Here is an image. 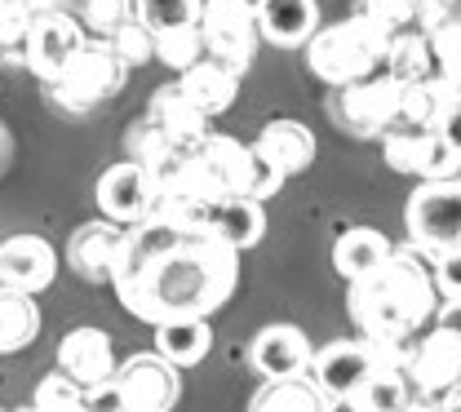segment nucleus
Listing matches in <instances>:
<instances>
[{
	"label": "nucleus",
	"instance_id": "nucleus-1",
	"mask_svg": "<svg viewBox=\"0 0 461 412\" xmlns=\"http://www.w3.org/2000/svg\"><path fill=\"white\" fill-rule=\"evenodd\" d=\"M240 284V248L204 227H173L147 218L124 231L112 289L133 319L165 324L177 315L222 310Z\"/></svg>",
	"mask_w": 461,
	"mask_h": 412
},
{
	"label": "nucleus",
	"instance_id": "nucleus-2",
	"mask_svg": "<svg viewBox=\"0 0 461 412\" xmlns=\"http://www.w3.org/2000/svg\"><path fill=\"white\" fill-rule=\"evenodd\" d=\"M439 301L444 297L435 284V262L417 244L391 248L386 266L364 280H350L346 293L350 319L368 337H412L417 328H426V319H435Z\"/></svg>",
	"mask_w": 461,
	"mask_h": 412
},
{
	"label": "nucleus",
	"instance_id": "nucleus-3",
	"mask_svg": "<svg viewBox=\"0 0 461 412\" xmlns=\"http://www.w3.org/2000/svg\"><path fill=\"white\" fill-rule=\"evenodd\" d=\"M386 45H391V36H386L368 13L355 9L350 18L320 27V31L306 40V67H311V76H320L324 85L342 89L350 80H364V76L382 71Z\"/></svg>",
	"mask_w": 461,
	"mask_h": 412
},
{
	"label": "nucleus",
	"instance_id": "nucleus-4",
	"mask_svg": "<svg viewBox=\"0 0 461 412\" xmlns=\"http://www.w3.org/2000/svg\"><path fill=\"white\" fill-rule=\"evenodd\" d=\"M124 76H129V67L112 49V40L94 36V40H85L76 49V58L62 67V76L50 85V94H54V103L62 112L85 116L89 107H98V103H107V98L120 94Z\"/></svg>",
	"mask_w": 461,
	"mask_h": 412
},
{
	"label": "nucleus",
	"instance_id": "nucleus-5",
	"mask_svg": "<svg viewBox=\"0 0 461 412\" xmlns=\"http://www.w3.org/2000/svg\"><path fill=\"white\" fill-rule=\"evenodd\" d=\"M408 239L426 253L461 248V177H430L408 195Z\"/></svg>",
	"mask_w": 461,
	"mask_h": 412
},
{
	"label": "nucleus",
	"instance_id": "nucleus-6",
	"mask_svg": "<svg viewBox=\"0 0 461 412\" xmlns=\"http://www.w3.org/2000/svg\"><path fill=\"white\" fill-rule=\"evenodd\" d=\"M382 156L395 174H408L417 182L453 177L461 169V156L448 147L439 124H391L382 133Z\"/></svg>",
	"mask_w": 461,
	"mask_h": 412
},
{
	"label": "nucleus",
	"instance_id": "nucleus-7",
	"mask_svg": "<svg viewBox=\"0 0 461 412\" xmlns=\"http://www.w3.org/2000/svg\"><path fill=\"white\" fill-rule=\"evenodd\" d=\"M400 103H403V80L391 71H373L364 80H350L338 89V120L355 138H382L391 124H400Z\"/></svg>",
	"mask_w": 461,
	"mask_h": 412
},
{
	"label": "nucleus",
	"instance_id": "nucleus-8",
	"mask_svg": "<svg viewBox=\"0 0 461 412\" xmlns=\"http://www.w3.org/2000/svg\"><path fill=\"white\" fill-rule=\"evenodd\" d=\"M200 31H204L209 58L235 67L240 76L253 67L258 49H262L258 13L244 9V4H235V0H204V9H200Z\"/></svg>",
	"mask_w": 461,
	"mask_h": 412
},
{
	"label": "nucleus",
	"instance_id": "nucleus-9",
	"mask_svg": "<svg viewBox=\"0 0 461 412\" xmlns=\"http://www.w3.org/2000/svg\"><path fill=\"white\" fill-rule=\"evenodd\" d=\"M182 368L169 363L165 354H129L124 363H115V395L124 412H165L177 404L182 395Z\"/></svg>",
	"mask_w": 461,
	"mask_h": 412
},
{
	"label": "nucleus",
	"instance_id": "nucleus-10",
	"mask_svg": "<svg viewBox=\"0 0 461 412\" xmlns=\"http://www.w3.org/2000/svg\"><path fill=\"white\" fill-rule=\"evenodd\" d=\"M94 200L103 209V218H112L120 227H138L156 213V200H160V177L156 169H147L142 160H120L107 174L98 177L94 186Z\"/></svg>",
	"mask_w": 461,
	"mask_h": 412
},
{
	"label": "nucleus",
	"instance_id": "nucleus-11",
	"mask_svg": "<svg viewBox=\"0 0 461 412\" xmlns=\"http://www.w3.org/2000/svg\"><path fill=\"white\" fill-rule=\"evenodd\" d=\"M85 40H89V36H85V22H80V18H71V13H62V9H45V13L32 22V31H27L23 62H27L32 76H41L45 85H54L58 76H62V67L76 58V49H80Z\"/></svg>",
	"mask_w": 461,
	"mask_h": 412
},
{
	"label": "nucleus",
	"instance_id": "nucleus-12",
	"mask_svg": "<svg viewBox=\"0 0 461 412\" xmlns=\"http://www.w3.org/2000/svg\"><path fill=\"white\" fill-rule=\"evenodd\" d=\"M373 368H377L373 342H368V337H346V342H333V346L311 354V368H306V372H311V381H315L333 404H346Z\"/></svg>",
	"mask_w": 461,
	"mask_h": 412
},
{
	"label": "nucleus",
	"instance_id": "nucleus-13",
	"mask_svg": "<svg viewBox=\"0 0 461 412\" xmlns=\"http://www.w3.org/2000/svg\"><path fill=\"white\" fill-rule=\"evenodd\" d=\"M408 381L421 390V395H435L444 399L453 386L461 381V342L448 333V328H430L412 351H408Z\"/></svg>",
	"mask_w": 461,
	"mask_h": 412
},
{
	"label": "nucleus",
	"instance_id": "nucleus-14",
	"mask_svg": "<svg viewBox=\"0 0 461 412\" xmlns=\"http://www.w3.org/2000/svg\"><path fill=\"white\" fill-rule=\"evenodd\" d=\"M58 275V248L41 236L0 239V284L23 293H45Z\"/></svg>",
	"mask_w": 461,
	"mask_h": 412
},
{
	"label": "nucleus",
	"instance_id": "nucleus-15",
	"mask_svg": "<svg viewBox=\"0 0 461 412\" xmlns=\"http://www.w3.org/2000/svg\"><path fill=\"white\" fill-rule=\"evenodd\" d=\"M124 231H129V227H120L112 218L85 222L76 236L67 239V262H71V271H76L80 280H89V284H112Z\"/></svg>",
	"mask_w": 461,
	"mask_h": 412
},
{
	"label": "nucleus",
	"instance_id": "nucleus-16",
	"mask_svg": "<svg viewBox=\"0 0 461 412\" xmlns=\"http://www.w3.org/2000/svg\"><path fill=\"white\" fill-rule=\"evenodd\" d=\"M58 368L67 377H76L85 390L103 386L115 377V351L112 337L103 328H71L62 342H58Z\"/></svg>",
	"mask_w": 461,
	"mask_h": 412
},
{
	"label": "nucleus",
	"instance_id": "nucleus-17",
	"mask_svg": "<svg viewBox=\"0 0 461 412\" xmlns=\"http://www.w3.org/2000/svg\"><path fill=\"white\" fill-rule=\"evenodd\" d=\"M204 231H213L222 244L244 253V248L262 244V236H267V209H262L258 195H244V191L218 195L204 213Z\"/></svg>",
	"mask_w": 461,
	"mask_h": 412
},
{
	"label": "nucleus",
	"instance_id": "nucleus-18",
	"mask_svg": "<svg viewBox=\"0 0 461 412\" xmlns=\"http://www.w3.org/2000/svg\"><path fill=\"white\" fill-rule=\"evenodd\" d=\"M311 354H315V346L297 324H267L249 346V363L262 377H293V372L311 368Z\"/></svg>",
	"mask_w": 461,
	"mask_h": 412
},
{
	"label": "nucleus",
	"instance_id": "nucleus-19",
	"mask_svg": "<svg viewBox=\"0 0 461 412\" xmlns=\"http://www.w3.org/2000/svg\"><path fill=\"white\" fill-rule=\"evenodd\" d=\"M240 71L235 67H227V62L218 58H204L191 62L186 71H177V85H182V94L200 107V112H209V116L218 120L222 112H230L235 107V94H240Z\"/></svg>",
	"mask_w": 461,
	"mask_h": 412
},
{
	"label": "nucleus",
	"instance_id": "nucleus-20",
	"mask_svg": "<svg viewBox=\"0 0 461 412\" xmlns=\"http://www.w3.org/2000/svg\"><path fill=\"white\" fill-rule=\"evenodd\" d=\"M253 147H258L285 177L311 169V160H315V133H311L302 120H288V116L267 120L262 133L253 138Z\"/></svg>",
	"mask_w": 461,
	"mask_h": 412
},
{
	"label": "nucleus",
	"instance_id": "nucleus-21",
	"mask_svg": "<svg viewBox=\"0 0 461 412\" xmlns=\"http://www.w3.org/2000/svg\"><path fill=\"white\" fill-rule=\"evenodd\" d=\"M258 27H262L267 45L297 49L320 31V4L315 0H267L258 9Z\"/></svg>",
	"mask_w": 461,
	"mask_h": 412
},
{
	"label": "nucleus",
	"instance_id": "nucleus-22",
	"mask_svg": "<svg viewBox=\"0 0 461 412\" xmlns=\"http://www.w3.org/2000/svg\"><path fill=\"white\" fill-rule=\"evenodd\" d=\"M147 112L160 120L182 147H200V142L213 133V116H209V112H200V107L182 94V85H177V80H173V85H160V89L151 94Z\"/></svg>",
	"mask_w": 461,
	"mask_h": 412
},
{
	"label": "nucleus",
	"instance_id": "nucleus-23",
	"mask_svg": "<svg viewBox=\"0 0 461 412\" xmlns=\"http://www.w3.org/2000/svg\"><path fill=\"white\" fill-rule=\"evenodd\" d=\"M457 103H461V85H453V80L439 76V71H430V76L403 85L400 124H439Z\"/></svg>",
	"mask_w": 461,
	"mask_h": 412
},
{
	"label": "nucleus",
	"instance_id": "nucleus-24",
	"mask_svg": "<svg viewBox=\"0 0 461 412\" xmlns=\"http://www.w3.org/2000/svg\"><path fill=\"white\" fill-rule=\"evenodd\" d=\"M209 165V174L218 177L222 195L230 191H244L253 186V142H240V138H227V133H209L200 147H195Z\"/></svg>",
	"mask_w": 461,
	"mask_h": 412
},
{
	"label": "nucleus",
	"instance_id": "nucleus-25",
	"mask_svg": "<svg viewBox=\"0 0 461 412\" xmlns=\"http://www.w3.org/2000/svg\"><path fill=\"white\" fill-rule=\"evenodd\" d=\"M213 346V328H209V315H177L156 324V351L165 354L177 368H195Z\"/></svg>",
	"mask_w": 461,
	"mask_h": 412
},
{
	"label": "nucleus",
	"instance_id": "nucleus-26",
	"mask_svg": "<svg viewBox=\"0 0 461 412\" xmlns=\"http://www.w3.org/2000/svg\"><path fill=\"white\" fill-rule=\"evenodd\" d=\"M386 257H391V239L382 236L377 227H350L333 244V266H338V275L346 284L373 275L377 266H386Z\"/></svg>",
	"mask_w": 461,
	"mask_h": 412
},
{
	"label": "nucleus",
	"instance_id": "nucleus-27",
	"mask_svg": "<svg viewBox=\"0 0 461 412\" xmlns=\"http://www.w3.org/2000/svg\"><path fill=\"white\" fill-rule=\"evenodd\" d=\"M124 151H129V160H142L147 169L165 174V169H173V165H177L186 151H195V147H182L151 112H142V116L129 124V133H124Z\"/></svg>",
	"mask_w": 461,
	"mask_h": 412
},
{
	"label": "nucleus",
	"instance_id": "nucleus-28",
	"mask_svg": "<svg viewBox=\"0 0 461 412\" xmlns=\"http://www.w3.org/2000/svg\"><path fill=\"white\" fill-rule=\"evenodd\" d=\"M421 31L430 36L435 71L448 76L453 85H461V0L457 4H426Z\"/></svg>",
	"mask_w": 461,
	"mask_h": 412
},
{
	"label": "nucleus",
	"instance_id": "nucleus-29",
	"mask_svg": "<svg viewBox=\"0 0 461 412\" xmlns=\"http://www.w3.org/2000/svg\"><path fill=\"white\" fill-rule=\"evenodd\" d=\"M258 412L285 408V412H324L333 408V399L311 381V372H293V377H262V390L249 399Z\"/></svg>",
	"mask_w": 461,
	"mask_h": 412
},
{
	"label": "nucleus",
	"instance_id": "nucleus-30",
	"mask_svg": "<svg viewBox=\"0 0 461 412\" xmlns=\"http://www.w3.org/2000/svg\"><path fill=\"white\" fill-rule=\"evenodd\" d=\"M41 333V306L36 293L23 289H5L0 284V354H18L27 351Z\"/></svg>",
	"mask_w": 461,
	"mask_h": 412
},
{
	"label": "nucleus",
	"instance_id": "nucleus-31",
	"mask_svg": "<svg viewBox=\"0 0 461 412\" xmlns=\"http://www.w3.org/2000/svg\"><path fill=\"white\" fill-rule=\"evenodd\" d=\"M382 71H391L395 80H421L435 71V54H430V36L421 27H408L400 36H391L386 45V58H382Z\"/></svg>",
	"mask_w": 461,
	"mask_h": 412
},
{
	"label": "nucleus",
	"instance_id": "nucleus-32",
	"mask_svg": "<svg viewBox=\"0 0 461 412\" xmlns=\"http://www.w3.org/2000/svg\"><path fill=\"white\" fill-rule=\"evenodd\" d=\"M408 399H412V395H408V372H403V368H373L346 404L368 408V412H395V408H403Z\"/></svg>",
	"mask_w": 461,
	"mask_h": 412
},
{
	"label": "nucleus",
	"instance_id": "nucleus-33",
	"mask_svg": "<svg viewBox=\"0 0 461 412\" xmlns=\"http://www.w3.org/2000/svg\"><path fill=\"white\" fill-rule=\"evenodd\" d=\"M204 54H209V49H204V31H200V22L177 27V31H160V36H156V62H165L169 71H186L191 62H200Z\"/></svg>",
	"mask_w": 461,
	"mask_h": 412
},
{
	"label": "nucleus",
	"instance_id": "nucleus-34",
	"mask_svg": "<svg viewBox=\"0 0 461 412\" xmlns=\"http://www.w3.org/2000/svg\"><path fill=\"white\" fill-rule=\"evenodd\" d=\"M138 18V0H80V22L89 36L112 40L124 22Z\"/></svg>",
	"mask_w": 461,
	"mask_h": 412
},
{
	"label": "nucleus",
	"instance_id": "nucleus-35",
	"mask_svg": "<svg viewBox=\"0 0 461 412\" xmlns=\"http://www.w3.org/2000/svg\"><path fill=\"white\" fill-rule=\"evenodd\" d=\"M200 9H204V0H138V18H142L156 36L200 22Z\"/></svg>",
	"mask_w": 461,
	"mask_h": 412
},
{
	"label": "nucleus",
	"instance_id": "nucleus-36",
	"mask_svg": "<svg viewBox=\"0 0 461 412\" xmlns=\"http://www.w3.org/2000/svg\"><path fill=\"white\" fill-rule=\"evenodd\" d=\"M359 13H368L386 36H400V31H408V27H421L426 0H364Z\"/></svg>",
	"mask_w": 461,
	"mask_h": 412
},
{
	"label": "nucleus",
	"instance_id": "nucleus-37",
	"mask_svg": "<svg viewBox=\"0 0 461 412\" xmlns=\"http://www.w3.org/2000/svg\"><path fill=\"white\" fill-rule=\"evenodd\" d=\"M85 399H89V390L76 381V377H67L62 368H54V372H45L41 377V386H36V395H32V404L36 408H85Z\"/></svg>",
	"mask_w": 461,
	"mask_h": 412
},
{
	"label": "nucleus",
	"instance_id": "nucleus-38",
	"mask_svg": "<svg viewBox=\"0 0 461 412\" xmlns=\"http://www.w3.org/2000/svg\"><path fill=\"white\" fill-rule=\"evenodd\" d=\"M41 13L27 4V0H0V54H18L23 58V45H27V31Z\"/></svg>",
	"mask_w": 461,
	"mask_h": 412
},
{
	"label": "nucleus",
	"instance_id": "nucleus-39",
	"mask_svg": "<svg viewBox=\"0 0 461 412\" xmlns=\"http://www.w3.org/2000/svg\"><path fill=\"white\" fill-rule=\"evenodd\" d=\"M112 49L124 58L129 71L142 67V62H156V31H151L142 18H133V22H124V27L112 36Z\"/></svg>",
	"mask_w": 461,
	"mask_h": 412
},
{
	"label": "nucleus",
	"instance_id": "nucleus-40",
	"mask_svg": "<svg viewBox=\"0 0 461 412\" xmlns=\"http://www.w3.org/2000/svg\"><path fill=\"white\" fill-rule=\"evenodd\" d=\"M435 262V284H439V297H461V248H444V253H430Z\"/></svg>",
	"mask_w": 461,
	"mask_h": 412
},
{
	"label": "nucleus",
	"instance_id": "nucleus-41",
	"mask_svg": "<svg viewBox=\"0 0 461 412\" xmlns=\"http://www.w3.org/2000/svg\"><path fill=\"white\" fill-rule=\"evenodd\" d=\"M435 324H439V328H448V333H453V337L461 342V297L439 301V310H435Z\"/></svg>",
	"mask_w": 461,
	"mask_h": 412
},
{
	"label": "nucleus",
	"instance_id": "nucleus-42",
	"mask_svg": "<svg viewBox=\"0 0 461 412\" xmlns=\"http://www.w3.org/2000/svg\"><path fill=\"white\" fill-rule=\"evenodd\" d=\"M439 133L448 138V147H453V151L461 156V103H457V107H453V112H448L444 120H439Z\"/></svg>",
	"mask_w": 461,
	"mask_h": 412
},
{
	"label": "nucleus",
	"instance_id": "nucleus-43",
	"mask_svg": "<svg viewBox=\"0 0 461 412\" xmlns=\"http://www.w3.org/2000/svg\"><path fill=\"white\" fill-rule=\"evenodd\" d=\"M444 404H448V408H461V381L448 390V395H444Z\"/></svg>",
	"mask_w": 461,
	"mask_h": 412
},
{
	"label": "nucleus",
	"instance_id": "nucleus-44",
	"mask_svg": "<svg viewBox=\"0 0 461 412\" xmlns=\"http://www.w3.org/2000/svg\"><path fill=\"white\" fill-rule=\"evenodd\" d=\"M5 156H9V133H5V124H0V165H5Z\"/></svg>",
	"mask_w": 461,
	"mask_h": 412
},
{
	"label": "nucleus",
	"instance_id": "nucleus-45",
	"mask_svg": "<svg viewBox=\"0 0 461 412\" xmlns=\"http://www.w3.org/2000/svg\"><path fill=\"white\" fill-rule=\"evenodd\" d=\"M235 4H244V9H253V13H258V9H262L267 0H235Z\"/></svg>",
	"mask_w": 461,
	"mask_h": 412
},
{
	"label": "nucleus",
	"instance_id": "nucleus-46",
	"mask_svg": "<svg viewBox=\"0 0 461 412\" xmlns=\"http://www.w3.org/2000/svg\"><path fill=\"white\" fill-rule=\"evenodd\" d=\"M426 4H457V0H426Z\"/></svg>",
	"mask_w": 461,
	"mask_h": 412
},
{
	"label": "nucleus",
	"instance_id": "nucleus-47",
	"mask_svg": "<svg viewBox=\"0 0 461 412\" xmlns=\"http://www.w3.org/2000/svg\"><path fill=\"white\" fill-rule=\"evenodd\" d=\"M76 4H80V0H76Z\"/></svg>",
	"mask_w": 461,
	"mask_h": 412
}]
</instances>
